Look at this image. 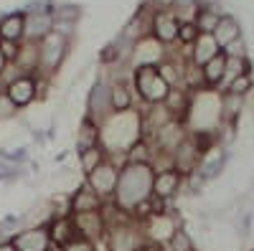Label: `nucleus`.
I'll use <instances>...</instances> for the list:
<instances>
[{"label": "nucleus", "mask_w": 254, "mask_h": 251, "mask_svg": "<svg viewBox=\"0 0 254 251\" xmlns=\"http://www.w3.org/2000/svg\"><path fill=\"white\" fill-rule=\"evenodd\" d=\"M153 178H155V173H153L150 165H132V162H127L120 170L112 203L120 208V211L130 213L137 203H142V201H147L153 196Z\"/></svg>", "instance_id": "1"}, {"label": "nucleus", "mask_w": 254, "mask_h": 251, "mask_svg": "<svg viewBox=\"0 0 254 251\" xmlns=\"http://www.w3.org/2000/svg\"><path fill=\"white\" fill-rule=\"evenodd\" d=\"M140 137H142V117L137 109L112 112L99 124V145L107 150V155L127 152V148L135 145Z\"/></svg>", "instance_id": "2"}, {"label": "nucleus", "mask_w": 254, "mask_h": 251, "mask_svg": "<svg viewBox=\"0 0 254 251\" xmlns=\"http://www.w3.org/2000/svg\"><path fill=\"white\" fill-rule=\"evenodd\" d=\"M221 124V92L203 89L190 97V109L186 117V127L190 135H214Z\"/></svg>", "instance_id": "3"}, {"label": "nucleus", "mask_w": 254, "mask_h": 251, "mask_svg": "<svg viewBox=\"0 0 254 251\" xmlns=\"http://www.w3.org/2000/svg\"><path fill=\"white\" fill-rule=\"evenodd\" d=\"M142 246H147L142 226L132 218L107 226V234H104V249L107 251H140Z\"/></svg>", "instance_id": "4"}, {"label": "nucleus", "mask_w": 254, "mask_h": 251, "mask_svg": "<svg viewBox=\"0 0 254 251\" xmlns=\"http://www.w3.org/2000/svg\"><path fill=\"white\" fill-rule=\"evenodd\" d=\"M69 46H71V41L59 36V33H54V31L44 41H38V49H41L38 74L54 79V74L64 66V61H66V56H69Z\"/></svg>", "instance_id": "5"}, {"label": "nucleus", "mask_w": 254, "mask_h": 251, "mask_svg": "<svg viewBox=\"0 0 254 251\" xmlns=\"http://www.w3.org/2000/svg\"><path fill=\"white\" fill-rule=\"evenodd\" d=\"M142 226V234H145V241L150 246H165L171 241V236L183 226L181 223V216L176 211H168V213H158V216H150Z\"/></svg>", "instance_id": "6"}, {"label": "nucleus", "mask_w": 254, "mask_h": 251, "mask_svg": "<svg viewBox=\"0 0 254 251\" xmlns=\"http://www.w3.org/2000/svg\"><path fill=\"white\" fill-rule=\"evenodd\" d=\"M112 114V104H110V79L102 76L97 79L89 92H87V101H84V114L81 117H89L92 122L102 124Z\"/></svg>", "instance_id": "7"}, {"label": "nucleus", "mask_w": 254, "mask_h": 251, "mask_svg": "<svg viewBox=\"0 0 254 251\" xmlns=\"http://www.w3.org/2000/svg\"><path fill=\"white\" fill-rule=\"evenodd\" d=\"M178 26H181V18L171 8H163V10H153L150 13V36L158 41V44H163L165 49L176 46Z\"/></svg>", "instance_id": "8"}, {"label": "nucleus", "mask_w": 254, "mask_h": 251, "mask_svg": "<svg viewBox=\"0 0 254 251\" xmlns=\"http://www.w3.org/2000/svg\"><path fill=\"white\" fill-rule=\"evenodd\" d=\"M117 178H120V167H115L110 160H104L99 167H94V170L84 178V183H87L102 201H112L115 188H117Z\"/></svg>", "instance_id": "9"}, {"label": "nucleus", "mask_w": 254, "mask_h": 251, "mask_svg": "<svg viewBox=\"0 0 254 251\" xmlns=\"http://www.w3.org/2000/svg\"><path fill=\"white\" fill-rule=\"evenodd\" d=\"M168 51L163 44H158V41L153 36H145L140 38L137 44L132 46V53H130V61H127V66L130 69H137V66H158L160 61L168 56Z\"/></svg>", "instance_id": "10"}, {"label": "nucleus", "mask_w": 254, "mask_h": 251, "mask_svg": "<svg viewBox=\"0 0 254 251\" xmlns=\"http://www.w3.org/2000/svg\"><path fill=\"white\" fill-rule=\"evenodd\" d=\"M188 137V127L183 122H178V119H171L165 124V127H160L153 137H145V140H150V145H153V150H160V152H176L178 148H181V142Z\"/></svg>", "instance_id": "11"}, {"label": "nucleus", "mask_w": 254, "mask_h": 251, "mask_svg": "<svg viewBox=\"0 0 254 251\" xmlns=\"http://www.w3.org/2000/svg\"><path fill=\"white\" fill-rule=\"evenodd\" d=\"M74 228H76V236L79 239H87V241H102L104 234H107V221H104L102 211H89V213H71Z\"/></svg>", "instance_id": "12"}, {"label": "nucleus", "mask_w": 254, "mask_h": 251, "mask_svg": "<svg viewBox=\"0 0 254 251\" xmlns=\"http://www.w3.org/2000/svg\"><path fill=\"white\" fill-rule=\"evenodd\" d=\"M54 31V18H51V8H46L44 3H38L36 8L26 10V38L23 41H44L49 33Z\"/></svg>", "instance_id": "13"}, {"label": "nucleus", "mask_w": 254, "mask_h": 251, "mask_svg": "<svg viewBox=\"0 0 254 251\" xmlns=\"http://www.w3.org/2000/svg\"><path fill=\"white\" fill-rule=\"evenodd\" d=\"M186 191V175L178 173L176 167L173 170H163V173H155L153 178V196L173 203L181 193Z\"/></svg>", "instance_id": "14"}, {"label": "nucleus", "mask_w": 254, "mask_h": 251, "mask_svg": "<svg viewBox=\"0 0 254 251\" xmlns=\"http://www.w3.org/2000/svg\"><path fill=\"white\" fill-rule=\"evenodd\" d=\"M13 244L18 251H51V239H49L46 226L18 228L13 234Z\"/></svg>", "instance_id": "15"}, {"label": "nucleus", "mask_w": 254, "mask_h": 251, "mask_svg": "<svg viewBox=\"0 0 254 251\" xmlns=\"http://www.w3.org/2000/svg\"><path fill=\"white\" fill-rule=\"evenodd\" d=\"M104 203L107 201H102L92 188L81 180V185L76 188V191L71 193V213H89V211H102Z\"/></svg>", "instance_id": "16"}, {"label": "nucleus", "mask_w": 254, "mask_h": 251, "mask_svg": "<svg viewBox=\"0 0 254 251\" xmlns=\"http://www.w3.org/2000/svg\"><path fill=\"white\" fill-rule=\"evenodd\" d=\"M46 231H49L51 246H56V249H64L69 241L76 239V228H74L71 216H56V218H51V223L46 226Z\"/></svg>", "instance_id": "17"}, {"label": "nucleus", "mask_w": 254, "mask_h": 251, "mask_svg": "<svg viewBox=\"0 0 254 251\" xmlns=\"http://www.w3.org/2000/svg\"><path fill=\"white\" fill-rule=\"evenodd\" d=\"M190 92H186L183 87H171V92H168L163 107L168 109V114H171L173 119L183 122L186 124V117H188V109H190Z\"/></svg>", "instance_id": "18"}, {"label": "nucleus", "mask_w": 254, "mask_h": 251, "mask_svg": "<svg viewBox=\"0 0 254 251\" xmlns=\"http://www.w3.org/2000/svg\"><path fill=\"white\" fill-rule=\"evenodd\" d=\"M183 51H186V56L193 61V64L203 66L208 58H214L216 53H221V46L216 44V38L211 36V33H201L196 44L190 46V49H183Z\"/></svg>", "instance_id": "19"}, {"label": "nucleus", "mask_w": 254, "mask_h": 251, "mask_svg": "<svg viewBox=\"0 0 254 251\" xmlns=\"http://www.w3.org/2000/svg\"><path fill=\"white\" fill-rule=\"evenodd\" d=\"M216 38V44L224 49V46H229L231 41H237V38H242L244 36V28H242V20L237 18V15H231V13H224L221 18H219V26L214 28V33H211Z\"/></svg>", "instance_id": "20"}, {"label": "nucleus", "mask_w": 254, "mask_h": 251, "mask_svg": "<svg viewBox=\"0 0 254 251\" xmlns=\"http://www.w3.org/2000/svg\"><path fill=\"white\" fill-rule=\"evenodd\" d=\"M201 71H203L206 89L221 92L224 89V79H226V56L224 53H216L214 58H208L206 64L201 66Z\"/></svg>", "instance_id": "21"}, {"label": "nucleus", "mask_w": 254, "mask_h": 251, "mask_svg": "<svg viewBox=\"0 0 254 251\" xmlns=\"http://www.w3.org/2000/svg\"><path fill=\"white\" fill-rule=\"evenodd\" d=\"M94 145H99V124L92 122L89 117H81L74 130V148L79 152V150L94 148Z\"/></svg>", "instance_id": "22"}, {"label": "nucleus", "mask_w": 254, "mask_h": 251, "mask_svg": "<svg viewBox=\"0 0 254 251\" xmlns=\"http://www.w3.org/2000/svg\"><path fill=\"white\" fill-rule=\"evenodd\" d=\"M0 38L20 44L26 38V13H8L0 18Z\"/></svg>", "instance_id": "23"}, {"label": "nucleus", "mask_w": 254, "mask_h": 251, "mask_svg": "<svg viewBox=\"0 0 254 251\" xmlns=\"http://www.w3.org/2000/svg\"><path fill=\"white\" fill-rule=\"evenodd\" d=\"M104 160H107V150L102 145H94V148H87V150H79L76 152V167H79V175L87 178L94 167H99Z\"/></svg>", "instance_id": "24"}, {"label": "nucleus", "mask_w": 254, "mask_h": 251, "mask_svg": "<svg viewBox=\"0 0 254 251\" xmlns=\"http://www.w3.org/2000/svg\"><path fill=\"white\" fill-rule=\"evenodd\" d=\"M181 87L190 94H198L206 89V81H203V71L198 64H193L190 58L183 61V76H181Z\"/></svg>", "instance_id": "25"}, {"label": "nucleus", "mask_w": 254, "mask_h": 251, "mask_svg": "<svg viewBox=\"0 0 254 251\" xmlns=\"http://www.w3.org/2000/svg\"><path fill=\"white\" fill-rule=\"evenodd\" d=\"M244 109H247V99H242L237 94H229V92H221V122L239 124Z\"/></svg>", "instance_id": "26"}, {"label": "nucleus", "mask_w": 254, "mask_h": 251, "mask_svg": "<svg viewBox=\"0 0 254 251\" xmlns=\"http://www.w3.org/2000/svg\"><path fill=\"white\" fill-rule=\"evenodd\" d=\"M224 13L214 5V3H201L198 5V13H196V18H193V23L198 26V31L201 33H214V28L219 26V18H221Z\"/></svg>", "instance_id": "27"}, {"label": "nucleus", "mask_w": 254, "mask_h": 251, "mask_svg": "<svg viewBox=\"0 0 254 251\" xmlns=\"http://www.w3.org/2000/svg\"><path fill=\"white\" fill-rule=\"evenodd\" d=\"M153 145H150V140H145V137H140L135 145H130L127 148V152H125V157H127V162H132V165H150L153 162Z\"/></svg>", "instance_id": "28"}, {"label": "nucleus", "mask_w": 254, "mask_h": 251, "mask_svg": "<svg viewBox=\"0 0 254 251\" xmlns=\"http://www.w3.org/2000/svg\"><path fill=\"white\" fill-rule=\"evenodd\" d=\"M221 92H229V94H237L242 99H249L254 94V71H247V74L234 76Z\"/></svg>", "instance_id": "29"}, {"label": "nucleus", "mask_w": 254, "mask_h": 251, "mask_svg": "<svg viewBox=\"0 0 254 251\" xmlns=\"http://www.w3.org/2000/svg\"><path fill=\"white\" fill-rule=\"evenodd\" d=\"M163 251H196V241H193V234L188 231V226H181L178 231L171 236L165 246H160Z\"/></svg>", "instance_id": "30"}, {"label": "nucleus", "mask_w": 254, "mask_h": 251, "mask_svg": "<svg viewBox=\"0 0 254 251\" xmlns=\"http://www.w3.org/2000/svg\"><path fill=\"white\" fill-rule=\"evenodd\" d=\"M198 36H201V31H198V26L193 23V20H181V26H178V41H176V44L181 49H190L198 41Z\"/></svg>", "instance_id": "31"}, {"label": "nucleus", "mask_w": 254, "mask_h": 251, "mask_svg": "<svg viewBox=\"0 0 254 251\" xmlns=\"http://www.w3.org/2000/svg\"><path fill=\"white\" fill-rule=\"evenodd\" d=\"M247 71H254L249 56H247V58H229V56H226V79H224V87H226V84L234 79V76L247 74Z\"/></svg>", "instance_id": "32"}, {"label": "nucleus", "mask_w": 254, "mask_h": 251, "mask_svg": "<svg viewBox=\"0 0 254 251\" xmlns=\"http://www.w3.org/2000/svg\"><path fill=\"white\" fill-rule=\"evenodd\" d=\"M221 53L229 56V58H247V56H249V44H247V38L242 36V38H237V41H231L229 46L221 49Z\"/></svg>", "instance_id": "33"}, {"label": "nucleus", "mask_w": 254, "mask_h": 251, "mask_svg": "<svg viewBox=\"0 0 254 251\" xmlns=\"http://www.w3.org/2000/svg\"><path fill=\"white\" fill-rule=\"evenodd\" d=\"M15 117H20V109L5 94H0V122H13Z\"/></svg>", "instance_id": "34"}, {"label": "nucleus", "mask_w": 254, "mask_h": 251, "mask_svg": "<svg viewBox=\"0 0 254 251\" xmlns=\"http://www.w3.org/2000/svg\"><path fill=\"white\" fill-rule=\"evenodd\" d=\"M20 44H23V41H20ZM20 44H15V41H3V38H0V51H3V56H5L8 64H13V61L18 58Z\"/></svg>", "instance_id": "35"}, {"label": "nucleus", "mask_w": 254, "mask_h": 251, "mask_svg": "<svg viewBox=\"0 0 254 251\" xmlns=\"http://www.w3.org/2000/svg\"><path fill=\"white\" fill-rule=\"evenodd\" d=\"M61 251H97V244L94 241H87V239H74V241H69L66 246H64Z\"/></svg>", "instance_id": "36"}, {"label": "nucleus", "mask_w": 254, "mask_h": 251, "mask_svg": "<svg viewBox=\"0 0 254 251\" xmlns=\"http://www.w3.org/2000/svg\"><path fill=\"white\" fill-rule=\"evenodd\" d=\"M0 251H18V249H15L13 239H3V241H0Z\"/></svg>", "instance_id": "37"}, {"label": "nucleus", "mask_w": 254, "mask_h": 251, "mask_svg": "<svg viewBox=\"0 0 254 251\" xmlns=\"http://www.w3.org/2000/svg\"><path fill=\"white\" fill-rule=\"evenodd\" d=\"M5 66H8V61H5V56H3V51H0V74L5 71Z\"/></svg>", "instance_id": "38"}, {"label": "nucleus", "mask_w": 254, "mask_h": 251, "mask_svg": "<svg viewBox=\"0 0 254 251\" xmlns=\"http://www.w3.org/2000/svg\"><path fill=\"white\" fill-rule=\"evenodd\" d=\"M3 89H5V87H3V81H0V94H3Z\"/></svg>", "instance_id": "39"}, {"label": "nucleus", "mask_w": 254, "mask_h": 251, "mask_svg": "<svg viewBox=\"0 0 254 251\" xmlns=\"http://www.w3.org/2000/svg\"><path fill=\"white\" fill-rule=\"evenodd\" d=\"M51 251H61V249H56V246H51Z\"/></svg>", "instance_id": "40"}, {"label": "nucleus", "mask_w": 254, "mask_h": 251, "mask_svg": "<svg viewBox=\"0 0 254 251\" xmlns=\"http://www.w3.org/2000/svg\"><path fill=\"white\" fill-rule=\"evenodd\" d=\"M196 251H203V249H196Z\"/></svg>", "instance_id": "41"}]
</instances>
